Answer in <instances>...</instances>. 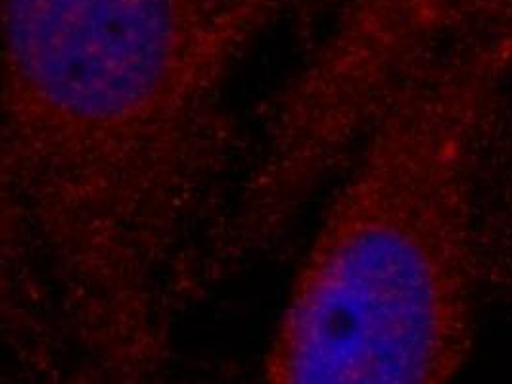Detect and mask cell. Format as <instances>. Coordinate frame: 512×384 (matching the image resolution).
Here are the masks:
<instances>
[{
  "mask_svg": "<svg viewBox=\"0 0 512 384\" xmlns=\"http://www.w3.org/2000/svg\"><path fill=\"white\" fill-rule=\"evenodd\" d=\"M2 321L33 383L160 381L246 150L231 79L290 0H4Z\"/></svg>",
  "mask_w": 512,
  "mask_h": 384,
  "instance_id": "obj_1",
  "label": "cell"
},
{
  "mask_svg": "<svg viewBox=\"0 0 512 384\" xmlns=\"http://www.w3.org/2000/svg\"><path fill=\"white\" fill-rule=\"evenodd\" d=\"M512 41L463 35L413 73L328 187L261 360L271 384H438L476 333L482 173Z\"/></svg>",
  "mask_w": 512,
  "mask_h": 384,
  "instance_id": "obj_2",
  "label": "cell"
},
{
  "mask_svg": "<svg viewBox=\"0 0 512 384\" xmlns=\"http://www.w3.org/2000/svg\"><path fill=\"white\" fill-rule=\"evenodd\" d=\"M484 283L512 306V75L489 131L480 214Z\"/></svg>",
  "mask_w": 512,
  "mask_h": 384,
  "instance_id": "obj_3",
  "label": "cell"
},
{
  "mask_svg": "<svg viewBox=\"0 0 512 384\" xmlns=\"http://www.w3.org/2000/svg\"><path fill=\"white\" fill-rule=\"evenodd\" d=\"M459 35L512 41V0H455L451 37Z\"/></svg>",
  "mask_w": 512,
  "mask_h": 384,
  "instance_id": "obj_4",
  "label": "cell"
},
{
  "mask_svg": "<svg viewBox=\"0 0 512 384\" xmlns=\"http://www.w3.org/2000/svg\"><path fill=\"white\" fill-rule=\"evenodd\" d=\"M340 0H292L294 22L311 31L315 22H325Z\"/></svg>",
  "mask_w": 512,
  "mask_h": 384,
  "instance_id": "obj_5",
  "label": "cell"
},
{
  "mask_svg": "<svg viewBox=\"0 0 512 384\" xmlns=\"http://www.w3.org/2000/svg\"><path fill=\"white\" fill-rule=\"evenodd\" d=\"M384 6L411 12V14H424V16H436L445 14L453 8L455 0H376Z\"/></svg>",
  "mask_w": 512,
  "mask_h": 384,
  "instance_id": "obj_6",
  "label": "cell"
}]
</instances>
